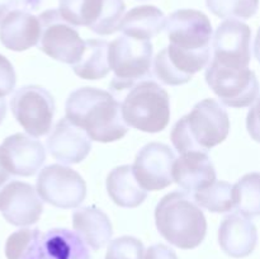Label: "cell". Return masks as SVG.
<instances>
[{"mask_svg":"<svg viewBox=\"0 0 260 259\" xmlns=\"http://www.w3.org/2000/svg\"><path fill=\"white\" fill-rule=\"evenodd\" d=\"M65 113L93 141H118L128 131L122 118L121 103L102 89L84 86L74 90L66 101Z\"/></svg>","mask_w":260,"mask_h":259,"instance_id":"obj_1","label":"cell"},{"mask_svg":"<svg viewBox=\"0 0 260 259\" xmlns=\"http://www.w3.org/2000/svg\"><path fill=\"white\" fill-rule=\"evenodd\" d=\"M160 235L180 249H194L205 240L207 221L200 206L188 193L172 192L161 198L155 210Z\"/></svg>","mask_w":260,"mask_h":259,"instance_id":"obj_2","label":"cell"},{"mask_svg":"<svg viewBox=\"0 0 260 259\" xmlns=\"http://www.w3.org/2000/svg\"><path fill=\"white\" fill-rule=\"evenodd\" d=\"M229 131L228 112L215 99H205L174 124L170 139L179 154L206 152L225 141Z\"/></svg>","mask_w":260,"mask_h":259,"instance_id":"obj_3","label":"cell"},{"mask_svg":"<svg viewBox=\"0 0 260 259\" xmlns=\"http://www.w3.org/2000/svg\"><path fill=\"white\" fill-rule=\"evenodd\" d=\"M122 118L129 127L156 134L170 121V99L167 90L152 80L135 84L121 104Z\"/></svg>","mask_w":260,"mask_h":259,"instance_id":"obj_4","label":"cell"},{"mask_svg":"<svg viewBox=\"0 0 260 259\" xmlns=\"http://www.w3.org/2000/svg\"><path fill=\"white\" fill-rule=\"evenodd\" d=\"M152 61V45L150 41L135 40L122 36L108 45L109 69L114 78L111 89L116 93L131 89L150 74Z\"/></svg>","mask_w":260,"mask_h":259,"instance_id":"obj_5","label":"cell"},{"mask_svg":"<svg viewBox=\"0 0 260 259\" xmlns=\"http://www.w3.org/2000/svg\"><path fill=\"white\" fill-rule=\"evenodd\" d=\"M206 81L225 106L244 108L258 99L259 84L253 70L222 65L212 60L206 70Z\"/></svg>","mask_w":260,"mask_h":259,"instance_id":"obj_6","label":"cell"},{"mask_svg":"<svg viewBox=\"0 0 260 259\" xmlns=\"http://www.w3.org/2000/svg\"><path fill=\"white\" fill-rule=\"evenodd\" d=\"M38 19L41 24L38 46L41 50L60 62L69 65L78 62L84 52L85 43L78 30L69 24L56 9L46 10Z\"/></svg>","mask_w":260,"mask_h":259,"instance_id":"obj_7","label":"cell"},{"mask_svg":"<svg viewBox=\"0 0 260 259\" xmlns=\"http://www.w3.org/2000/svg\"><path fill=\"white\" fill-rule=\"evenodd\" d=\"M10 108L18 123L29 136L47 135L52 126L55 101L42 86L28 85L15 91L10 101Z\"/></svg>","mask_w":260,"mask_h":259,"instance_id":"obj_8","label":"cell"},{"mask_svg":"<svg viewBox=\"0 0 260 259\" xmlns=\"http://www.w3.org/2000/svg\"><path fill=\"white\" fill-rule=\"evenodd\" d=\"M40 198L58 208H75L86 197V184L78 172L63 165L52 164L38 174Z\"/></svg>","mask_w":260,"mask_h":259,"instance_id":"obj_9","label":"cell"},{"mask_svg":"<svg viewBox=\"0 0 260 259\" xmlns=\"http://www.w3.org/2000/svg\"><path fill=\"white\" fill-rule=\"evenodd\" d=\"M210 55V48L189 51L169 45L155 57V76L165 85H182L207 66Z\"/></svg>","mask_w":260,"mask_h":259,"instance_id":"obj_10","label":"cell"},{"mask_svg":"<svg viewBox=\"0 0 260 259\" xmlns=\"http://www.w3.org/2000/svg\"><path fill=\"white\" fill-rule=\"evenodd\" d=\"M170 45L183 50L197 51L210 48L212 24L205 13L194 9H180L165 18Z\"/></svg>","mask_w":260,"mask_h":259,"instance_id":"obj_11","label":"cell"},{"mask_svg":"<svg viewBox=\"0 0 260 259\" xmlns=\"http://www.w3.org/2000/svg\"><path fill=\"white\" fill-rule=\"evenodd\" d=\"M174 152L170 147L160 142L145 145L136 155L132 167L134 175L142 189L161 190L173 183V163Z\"/></svg>","mask_w":260,"mask_h":259,"instance_id":"obj_12","label":"cell"},{"mask_svg":"<svg viewBox=\"0 0 260 259\" xmlns=\"http://www.w3.org/2000/svg\"><path fill=\"white\" fill-rule=\"evenodd\" d=\"M42 211V200L28 183L13 180L0 190V212L12 225H33L40 220Z\"/></svg>","mask_w":260,"mask_h":259,"instance_id":"obj_13","label":"cell"},{"mask_svg":"<svg viewBox=\"0 0 260 259\" xmlns=\"http://www.w3.org/2000/svg\"><path fill=\"white\" fill-rule=\"evenodd\" d=\"M45 160L43 145L25 134L12 135L0 145V163L9 174L30 177L41 169Z\"/></svg>","mask_w":260,"mask_h":259,"instance_id":"obj_14","label":"cell"},{"mask_svg":"<svg viewBox=\"0 0 260 259\" xmlns=\"http://www.w3.org/2000/svg\"><path fill=\"white\" fill-rule=\"evenodd\" d=\"M251 30L240 20L229 19L218 25L213 37V60L222 65L246 68L251 58Z\"/></svg>","mask_w":260,"mask_h":259,"instance_id":"obj_15","label":"cell"},{"mask_svg":"<svg viewBox=\"0 0 260 259\" xmlns=\"http://www.w3.org/2000/svg\"><path fill=\"white\" fill-rule=\"evenodd\" d=\"M22 259H90V254L75 233L52 229L40 234Z\"/></svg>","mask_w":260,"mask_h":259,"instance_id":"obj_16","label":"cell"},{"mask_svg":"<svg viewBox=\"0 0 260 259\" xmlns=\"http://www.w3.org/2000/svg\"><path fill=\"white\" fill-rule=\"evenodd\" d=\"M51 155L63 164H79L88 156L91 150V140L88 135L62 118L56 123L47 140Z\"/></svg>","mask_w":260,"mask_h":259,"instance_id":"obj_17","label":"cell"},{"mask_svg":"<svg viewBox=\"0 0 260 259\" xmlns=\"http://www.w3.org/2000/svg\"><path fill=\"white\" fill-rule=\"evenodd\" d=\"M173 182L187 193H196L216 180L213 163L206 152L188 151L173 163Z\"/></svg>","mask_w":260,"mask_h":259,"instance_id":"obj_18","label":"cell"},{"mask_svg":"<svg viewBox=\"0 0 260 259\" xmlns=\"http://www.w3.org/2000/svg\"><path fill=\"white\" fill-rule=\"evenodd\" d=\"M256 229L250 218L241 213L226 216L218 229V244L233 258H245L253 253L256 245Z\"/></svg>","mask_w":260,"mask_h":259,"instance_id":"obj_19","label":"cell"},{"mask_svg":"<svg viewBox=\"0 0 260 259\" xmlns=\"http://www.w3.org/2000/svg\"><path fill=\"white\" fill-rule=\"evenodd\" d=\"M40 36V19L27 10H13L0 22V41L12 51L22 52L38 45Z\"/></svg>","mask_w":260,"mask_h":259,"instance_id":"obj_20","label":"cell"},{"mask_svg":"<svg viewBox=\"0 0 260 259\" xmlns=\"http://www.w3.org/2000/svg\"><path fill=\"white\" fill-rule=\"evenodd\" d=\"M75 234L86 246L99 250L109 243L113 234L111 220L96 207H83L73 213Z\"/></svg>","mask_w":260,"mask_h":259,"instance_id":"obj_21","label":"cell"},{"mask_svg":"<svg viewBox=\"0 0 260 259\" xmlns=\"http://www.w3.org/2000/svg\"><path fill=\"white\" fill-rule=\"evenodd\" d=\"M165 15L154 5H141L123 15L119 30L135 40L150 41L164 29Z\"/></svg>","mask_w":260,"mask_h":259,"instance_id":"obj_22","label":"cell"},{"mask_svg":"<svg viewBox=\"0 0 260 259\" xmlns=\"http://www.w3.org/2000/svg\"><path fill=\"white\" fill-rule=\"evenodd\" d=\"M107 190L117 206L134 208L141 205L147 197L134 175L131 165L114 168L107 177Z\"/></svg>","mask_w":260,"mask_h":259,"instance_id":"obj_23","label":"cell"},{"mask_svg":"<svg viewBox=\"0 0 260 259\" xmlns=\"http://www.w3.org/2000/svg\"><path fill=\"white\" fill-rule=\"evenodd\" d=\"M108 45L103 40H88L84 43L80 60L74 63V73L85 80H98L111 71L108 62Z\"/></svg>","mask_w":260,"mask_h":259,"instance_id":"obj_24","label":"cell"},{"mask_svg":"<svg viewBox=\"0 0 260 259\" xmlns=\"http://www.w3.org/2000/svg\"><path fill=\"white\" fill-rule=\"evenodd\" d=\"M260 178L258 173L246 174L233 185L234 207L248 218L259 215L260 211Z\"/></svg>","mask_w":260,"mask_h":259,"instance_id":"obj_25","label":"cell"},{"mask_svg":"<svg viewBox=\"0 0 260 259\" xmlns=\"http://www.w3.org/2000/svg\"><path fill=\"white\" fill-rule=\"evenodd\" d=\"M194 202L210 212H229L234 208L233 185L222 180H215L194 193Z\"/></svg>","mask_w":260,"mask_h":259,"instance_id":"obj_26","label":"cell"},{"mask_svg":"<svg viewBox=\"0 0 260 259\" xmlns=\"http://www.w3.org/2000/svg\"><path fill=\"white\" fill-rule=\"evenodd\" d=\"M103 0H58V13L71 25L90 27L101 13Z\"/></svg>","mask_w":260,"mask_h":259,"instance_id":"obj_27","label":"cell"},{"mask_svg":"<svg viewBox=\"0 0 260 259\" xmlns=\"http://www.w3.org/2000/svg\"><path fill=\"white\" fill-rule=\"evenodd\" d=\"M124 12L126 5L123 0H103L98 18L89 28L96 35H113L119 30Z\"/></svg>","mask_w":260,"mask_h":259,"instance_id":"obj_28","label":"cell"},{"mask_svg":"<svg viewBox=\"0 0 260 259\" xmlns=\"http://www.w3.org/2000/svg\"><path fill=\"white\" fill-rule=\"evenodd\" d=\"M207 8L225 19H249L258 10L259 0H206Z\"/></svg>","mask_w":260,"mask_h":259,"instance_id":"obj_29","label":"cell"},{"mask_svg":"<svg viewBox=\"0 0 260 259\" xmlns=\"http://www.w3.org/2000/svg\"><path fill=\"white\" fill-rule=\"evenodd\" d=\"M106 259H144V244L134 236H121L109 243Z\"/></svg>","mask_w":260,"mask_h":259,"instance_id":"obj_30","label":"cell"},{"mask_svg":"<svg viewBox=\"0 0 260 259\" xmlns=\"http://www.w3.org/2000/svg\"><path fill=\"white\" fill-rule=\"evenodd\" d=\"M40 230L37 229H22L8 238L5 243V255L8 259H22L23 255L27 253L28 249L30 248L36 239L40 236Z\"/></svg>","mask_w":260,"mask_h":259,"instance_id":"obj_31","label":"cell"},{"mask_svg":"<svg viewBox=\"0 0 260 259\" xmlns=\"http://www.w3.org/2000/svg\"><path fill=\"white\" fill-rule=\"evenodd\" d=\"M17 83V75L13 65L5 56L0 55V98L12 93Z\"/></svg>","mask_w":260,"mask_h":259,"instance_id":"obj_32","label":"cell"},{"mask_svg":"<svg viewBox=\"0 0 260 259\" xmlns=\"http://www.w3.org/2000/svg\"><path fill=\"white\" fill-rule=\"evenodd\" d=\"M41 5V0H0V22L13 10H32Z\"/></svg>","mask_w":260,"mask_h":259,"instance_id":"obj_33","label":"cell"},{"mask_svg":"<svg viewBox=\"0 0 260 259\" xmlns=\"http://www.w3.org/2000/svg\"><path fill=\"white\" fill-rule=\"evenodd\" d=\"M144 259H178V256L169 246L164 244H156L147 249Z\"/></svg>","mask_w":260,"mask_h":259,"instance_id":"obj_34","label":"cell"},{"mask_svg":"<svg viewBox=\"0 0 260 259\" xmlns=\"http://www.w3.org/2000/svg\"><path fill=\"white\" fill-rule=\"evenodd\" d=\"M9 180H10V174L4 169V167H3L2 163H0V190L3 189V187H4Z\"/></svg>","mask_w":260,"mask_h":259,"instance_id":"obj_35","label":"cell"},{"mask_svg":"<svg viewBox=\"0 0 260 259\" xmlns=\"http://www.w3.org/2000/svg\"><path fill=\"white\" fill-rule=\"evenodd\" d=\"M5 114H7V103H5L4 99L0 98V123L5 118Z\"/></svg>","mask_w":260,"mask_h":259,"instance_id":"obj_36","label":"cell"}]
</instances>
